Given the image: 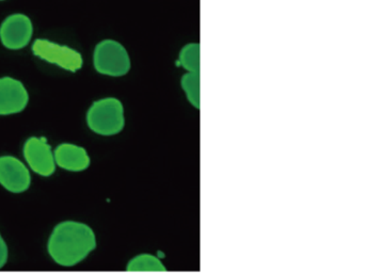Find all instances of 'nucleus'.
<instances>
[{
	"instance_id": "nucleus-3",
	"label": "nucleus",
	"mask_w": 365,
	"mask_h": 274,
	"mask_svg": "<svg viewBox=\"0 0 365 274\" xmlns=\"http://www.w3.org/2000/svg\"><path fill=\"white\" fill-rule=\"evenodd\" d=\"M94 66L101 74L123 76L130 68V56L120 43L113 40L103 41L94 51Z\"/></svg>"
},
{
	"instance_id": "nucleus-7",
	"label": "nucleus",
	"mask_w": 365,
	"mask_h": 274,
	"mask_svg": "<svg viewBox=\"0 0 365 274\" xmlns=\"http://www.w3.org/2000/svg\"><path fill=\"white\" fill-rule=\"evenodd\" d=\"M31 176L21 160L13 156L0 157V184L8 191L21 194L29 188Z\"/></svg>"
},
{
	"instance_id": "nucleus-1",
	"label": "nucleus",
	"mask_w": 365,
	"mask_h": 274,
	"mask_svg": "<svg viewBox=\"0 0 365 274\" xmlns=\"http://www.w3.org/2000/svg\"><path fill=\"white\" fill-rule=\"evenodd\" d=\"M96 247V235L89 226L66 221L58 224L51 233L48 253L58 265L72 267L85 260Z\"/></svg>"
},
{
	"instance_id": "nucleus-8",
	"label": "nucleus",
	"mask_w": 365,
	"mask_h": 274,
	"mask_svg": "<svg viewBox=\"0 0 365 274\" xmlns=\"http://www.w3.org/2000/svg\"><path fill=\"white\" fill-rule=\"evenodd\" d=\"M28 100L29 95L21 81L11 77L0 78V115L21 112Z\"/></svg>"
},
{
	"instance_id": "nucleus-4",
	"label": "nucleus",
	"mask_w": 365,
	"mask_h": 274,
	"mask_svg": "<svg viewBox=\"0 0 365 274\" xmlns=\"http://www.w3.org/2000/svg\"><path fill=\"white\" fill-rule=\"evenodd\" d=\"M32 51L36 57L70 72H76L83 66V57L78 51L44 38L34 41Z\"/></svg>"
},
{
	"instance_id": "nucleus-11",
	"label": "nucleus",
	"mask_w": 365,
	"mask_h": 274,
	"mask_svg": "<svg viewBox=\"0 0 365 274\" xmlns=\"http://www.w3.org/2000/svg\"><path fill=\"white\" fill-rule=\"evenodd\" d=\"M180 63L189 73H200V45H186L180 53Z\"/></svg>"
},
{
	"instance_id": "nucleus-2",
	"label": "nucleus",
	"mask_w": 365,
	"mask_h": 274,
	"mask_svg": "<svg viewBox=\"0 0 365 274\" xmlns=\"http://www.w3.org/2000/svg\"><path fill=\"white\" fill-rule=\"evenodd\" d=\"M89 127L102 136H113L123 130L124 108L117 98H104L92 105L88 111Z\"/></svg>"
},
{
	"instance_id": "nucleus-12",
	"label": "nucleus",
	"mask_w": 365,
	"mask_h": 274,
	"mask_svg": "<svg viewBox=\"0 0 365 274\" xmlns=\"http://www.w3.org/2000/svg\"><path fill=\"white\" fill-rule=\"evenodd\" d=\"M182 89L193 106L200 108V73H188L182 79Z\"/></svg>"
},
{
	"instance_id": "nucleus-14",
	"label": "nucleus",
	"mask_w": 365,
	"mask_h": 274,
	"mask_svg": "<svg viewBox=\"0 0 365 274\" xmlns=\"http://www.w3.org/2000/svg\"><path fill=\"white\" fill-rule=\"evenodd\" d=\"M0 1H2V0H0Z\"/></svg>"
},
{
	"instance_id": "nucleus-5",
	"label": "nucleus",
	"mask_w": 365,
	"mask_h": 274,
	"mask_svg": "<svg viewBox=\"0 0 365 274\" xmlns=\"http://www.w3.org/2000/svg\"><path fill=\"white\" fill-rule=\"evenodd\" d=\"M34 34L31 19L27 15L12 14L0 26V40L8 49L17 51L27 46Z\"/></svg>"
},
{
	"instance_id": "nucleus-13",
	"label": "nucleus",
	"mask_w": 365,
	"mask_h": 274,
	"mask_svg": "<svg viewBox=\"0 0 365 274\" xmlns=\"http://www.w3.org/2000/svg\"><path fill=\"white\" fill-rule=\"evenodd\" d=\"M6 260H8V247L0 235V269L6 265Z\"/></svg>"
},
{
	"instance_id": "nucleus-9",
	"label": "nucleus",
	"mask_w": 365,
	"mask_h": 274,
	"mask_svg": "<svg viewBox=\"0 0 365 274\" xmlns=\"http://www.w3.org/2000/svg\"><path fill=\"white\" fill-rule=\"evenodd\" d=\"M55 162L60 168L72 172H81L89 167L90 158L87 152L83 147L74 144L59 145L56 149Z\"/></svg>"
},
{
	"instance_id": "nucleus-6",
	"label": "nucleus",
	"mask_w": 365,
	"mask_h": 274,
	"mask_svg": "<svg viewBox=\"0 0 365 274\" xmlns=\"http://www.w3.org/2000/svg\"><path fill=\"white\" fill-rule=\"evenodd\" d=\"M24 156L32 171L42 176H51L56 170L55 156L45 138L28 139L24 145Z\"/></svg>"
},
{
	"instance_id": "nucleus-10",
	"label": "nucleus",
	"mask_w": 365,
	"mask_h": 274,
	"mask_svg": "<svg viewBox=\"0 0 365 274\" xmlns=\"http://www.w3.org/2000/svg\"><path fill=\"white\" fill-rule=\"evenodd\" d=\"M128 271H166V267L155 256L143 254L128 264Z\"/></svg>"
}]
</instances>
